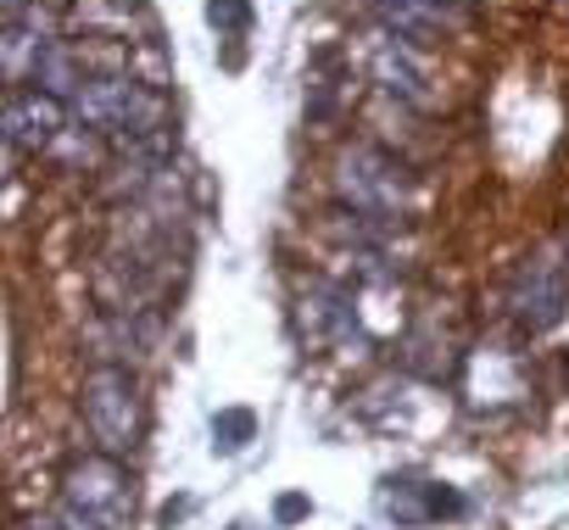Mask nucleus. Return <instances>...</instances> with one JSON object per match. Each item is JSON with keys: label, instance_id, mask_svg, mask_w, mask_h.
<instances>
[{"label": "nucleus", "instance_id": "nucleus-8", "mask_svg": "<svg viewBox=\"0 0 569 530\" xmlns=\"http://www.w3.org/2000/svg\"><path fill=\"white\" fill-rule=\"evenodd\" d=\"M101 140L107 134H96V129H84V123H68L57 140H51V151H46V162H57V168H96L101 162Z\"/></svg>", "mask_w": 569, "mask_h": 530}, {"label": "nucleus", "instance_id": "nucleus-5", "mask_svg": "<svg viewBox=\"0 0 569 530\" xmlns=\"http://www.w3.org/2000/svg\"><path fill=\"white\" fill-rule=\"evenodd\" d=\"M369 79L397 107H413V112H430L436 107V90H430V73L419 62V46L402 40V34H391V29H375L369 34Z\"/></svg>", "mask_w": 569, "mask_h": 530}, {"label": "nucleus", "instance_id": "nucleus-12", "mask_svg": "<svg viewBox=\"0 0 569 530\" xmlns=\"http://www.w3.org/2000/svg\"><path fill=\"white\" fill-rule=\"evenodd\" d=\"M29 7H34V0H7V18H23Z\"/></svg>", "mask_w": 569, "mask_h": 530}, {"label": "nucleus", "instance_id": "nucleus-9", "mask_svg": "<svg viewBox=\"0 0 569 530\" xmlns=\"http://www.w3.org/2000/svg\"><path fill=\"white\" fill-rule=\"evenodd\" d=\"M212 436H218V447H223V452L246 447V436H251V413H240V408H234V413H223V419L212 424Z\"/></svg>", "mask_w": 569, "mask_h": 530}, {"label": "nucleus", "instance_id": "nucleus-11", "mask_svg": "<svg viewBox=\"0 0 569 530\" xmlns=\"http://www.w3.org/2000/svg\"><path fill=\"white\" fill-rule=\"evenodd\" d=\"M302 513H308V497H284L279 502V519H302Z\"/></svg>", "mask_w": 569, "mask_h": 530}, {"label": "nucleus", "instance_id": "nucleus-1", "mask_svg": "<svg viewBox=\"0 0 569 530\" xmlns=\"http://www.w3.org/2000/svg\"><path fill=\"white\" fill-rule=\"evenodd\" d=\"M330 190L341 207L352 212H369V218H386V223H402L408 207H413V173L402 157L369 146V140H352L336 151L330 162Z\"/></svg>", "mask_w": 569, "mask_h": 530}, {"label": "nucleus", "instance_id": "nucleus-2", "mask_svg": "<svg viewBox=\"0 0 569 530\" xmlns=\"http://www.w3.org/2000/svg\"><path fill=\"white\" fill-rule=\"evenodd\" d=\"M57 519L68 530H129L134 524V474L123 469V458H79L62 474V502Z\"/></svg>", "mask_w": 569, "mask_h": 530}, {"label": "nucleus", "instance_id": "nucleus-7", "mask_svg": "<svg viewBox=\"0 0 569 530\" xmlns=\"http://www.w3.org/2000/svg\"><path fill=\"white\" fill-rule=\"evenodd\" d=\"M369 7L380 12V29H391V34H402V40H436V34H447L458 18L447 12V7H436V0H369Z\"/></svg>", "mask_w": 569, "mask_h": 530}, {"label": "nucleus", "instance_id": "nucleus-6", "mask_svg": "<svg viewBox=\"0 0 569 530\" xmlns=\"http://www.w3.org/2000/svg\"><path fill=\"white\" fill-rule=\"evenodd\" d=\"M0 123H7V151H12V157H18V151L46 157L51 140L73 123V107H68L62 96L40 90V84H12V90H7V112H0Z\"/></svg>", "mask_w": 569, "mask_h": 530}, {"label": "nucleus", "instance_id": "nucleus-10", "mask_svg": "<svg viewBox=\"0 0 569 530\" xmlns=\"http://www.w3.org/2000/svg\"><path fill=\"white\" fill-rule=\"evenodd\" d=\"M18 530H68V524H62L57 513H51V519H46V513H34V519H23Z\"/></svg>", "mask_w": 569, "mask_h": 530}, {"label": "nucleus", "instance_id": "nucleus-4", "mask_svg": "<svg viewBox=\"0 0 569 530\" xmlns=\"http://www.w3.org/2000/svg\"><path fill=\"white\" fill-rule=\"evenodd\" d=\"M569 308V262L558 251H530L508 280V319L525 336H541Z\"/></svg>", "mask_w": 569, "mask_h": 530}, {"label": "nucleus", "instance_id": "nucleus-3", "mask_svg": "<svg viewBox=\"0 0 569 530\" xmlns=\"http://www.w3.org/2000/svg\"><path fill=\"white\" fill-rule=\"evenodd\" d=\"M79 419L107 458H123L146 436V391L123 363H96L79 386Z\"/></svg>", "mask_w": 569, "mask_h": 530}, {"label": "nucleus", "instance_id": "nucleus-13", "mask_svg": "<svg viewBox=\"0 0 569 530\" xmlns=\"http://www.w3.org/2000/svg\"><path fill=\"white\" fill-rule=\"evenodd\" d=\"M436 7H447L452 18H463V7H469V0H436Z\"/></svg>", "mask_w": 569, "mask_h": 530}]
</instances>
